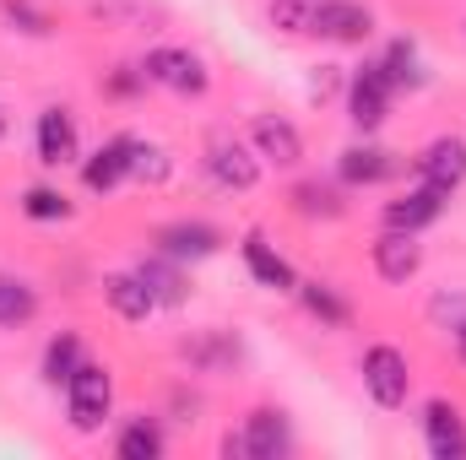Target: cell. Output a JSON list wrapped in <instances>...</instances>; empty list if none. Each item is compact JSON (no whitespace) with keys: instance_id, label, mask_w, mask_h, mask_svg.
I'll list each match as a JSON object with an SVG mask.
<instances>
[{"instance_id":"6da1fadb","label":"cell","mask_w":466,"mask_h":460,"mask_svg":"<svg viewBox=\"0 0 466 460\" xmlns=\"http://www.w3.org/2000/svg\"><path fill=\"white\" fill-rule=\"evenodd\" d=\"M109 406H115V379H109V368H98V363L82 357V368L66 379V417H71V428H76V434H98L104 417H109Z\"/></svg>"},{"instance_id":"7a4b0ae2","label":"cell","mask_w":466,"mask_h":460,"mask_svg":"<svg viewBox=\"0 0 466 460\" xmlns=\"http://www.w3.org/2000/svg\"><path fill=\"white\" fill-rule=\"evenodd\" d=\"M141 76H147V82H157V87H168V93H179V98H201V93L212 87L207 60H201V55H190V49H179V44L147 49Z\"/></svg>"},{"instance_id":"3957f363","label":"cell","mask_w":466,"mask_h":460,"mask_svg":"<svg viewBox=\"0 0 466 460\" xmlns=\"http://www.w3.org/2000/svg\"><path fill=\"white\" fill-rule=\"evenodd\" d=\"M228 455H249V460H282L293 450V428H288V412L277 406H260L244 417V434L238 439H223Z\"/></svg>"},{"instance_id":"277c9868","label":"cell","mask_w":466,"mask_h":460,"mask_svg":"<svg viewBox=\"0 0 466 460\" xmlns=\"http://www.w3.org/2000/svg\"><path fill=\"white\" fill-rule=\"evenodd\" d=\"M363 390L374 395V406H385V412H396V406H407V390H412V374H407V357L396 352V346H369L363 352Z\"/></svg>"},{"instance_id":"5b68a950","label":"cell","mask_w":466,"mask_h":460,"mask_svg":"<svg viewBox=\"0 0 466 460\" xmlns=\"http://www.w3.org/2000/svg\"><path fill=\"white\" fill-rule=\"evenodd\" d=\"M309 33L315 38H331V44H363L374 33V11L358 5V0H315Z\"/></svg>"},{"instance_id":"8992f818","label":"cell","mask_w":466,"mask_h":460,"mask_svg":"<svg viewBox=\"0 0 466 460\" xmlns=\"http://www.w3.org/2000/svg\"><path fill=\"white\" fill-rule=\"evenodd\" d=\"M390 76H385V65H363L358 76L348 82V115L352 125L369 135V130H380L385 125V109H390Z\"/></svg>"},{"instance_id":"52a82bcc","label":"cell","mask_w":466,"mask_h":460,"mask_svg":"<svg viewBox=\"0 0 466 460\" xmlns=\"http://www.w3.org/2000/svg\"><path fill=\"white\" fill-rule=\"evenodd\" d=\"M418 179L423 185H434V190H461L466 185V141L461 135H434L429 146H423V157H418Z\"/></svg>"},{"instance_id":"ba28073f","label":"cell","mask_w":466,"mask_h":460,"mask_svg":"<svg viewBox=\"0 0 466 460\" xmlns=\"http://www.w3.org/2000/svg\"><path fill=\"white\" fill-rule=\"evenodd\" d=\"M423 445L434 460H461L466 455V423L456 401H429L423 406Z\"/></svg>"},{"instance_id":"9c48e42d","label":"cell","mask_w":466,"mask_h":460,"mask_svg":"<svg viewBox=\"0 0 466 460\" xmlns=\"http://www.w3.org/2000/svg\"><path fill=\"white\" fill-rule=\"evenodd\" d=\"M418 265H423V244H418V233H401V228L380 233V244H374V271H380L385 282H412Z\"/></svg>"},{"instance_id":"30bf717a","label":"cell","mask_w":466,"mask_h":460,"mask_svg":"<svg viewBox=\"0 0 466 460\" xmlns=\"http://www.w3.org/2000/svg\"><path fill=\"white\" fill-rule=\"evenodd\" d=\"M445 190H434V185H418V190H407L401 201H390L385 206V228H401V233H418L429 228V223H440L445 217Z\"/></svg>"},{"instance_id":"8fae6325","label":"cell","mask_w":466,"mask_h":460,"mask_svg":"<svg viewBox=\"0 0 466 460\" xmlns=\"http://www.w3.org/2000/svg\"><path fill=\"white\" fill-rule=\"evenodd\" d=\"M76 152H82V135H76L71 109H44L38 115V163L60 168V163H76Z\"/></svg>"},{"instance_id":"7c38bea8","label":"cell","mask_w":466,"mask_h":460,"mask_svg":"<svg viewBox=\"0 0 466 460\" xmlns=\"http://www.w3.org/2000/svg\"><path fill=\"white\" fill-rule=\"evenodd\" d=\"M249 135H255V152H260V157H271L277 168H293V163H304V135H299L288 119L260 115L255 125H249Z\"/></svg>"},{"instance_id":"4fadbf2b","label":"cell","mask_w":466,"mask_h":460,"mask_svg":"<svg viewBox=\"0 0 466 460\" xmlns=\"http://www.w3.org/2000/svg\"><path fill=\"white\" fill-rule=\"evenodd\" d=\"M82 179H87V190H98V195H109L115 185H125V179H130V135L104 141V146L82 163Z\"/></svg>"},{"instance_id":"5bb4252c","label":"cell","mask_w":466,"mask_h":460,"mask_svg":"<svg viewBox=\"0 0 466 460\" xmlns=\"http://www.w3.org/2000/svg\"><path fill=\"white\" fill-rule=\"evenodd\" d=\"M157 249L174 255V260H207V255L223 249V233L212 228V223H168V228L157 233Z\"/></svg>"},{"instance_id":"9a60e30c","label":"cell","mask_w":466,"mask_h":460,"mask_svg":"<svg viewBox=\"0 0 466 460\" xmlns=\"http://www.w3.org/2000/svg\"><path fill=\"white\" fill-rule=\"evenodd\" d=\"M244 265H249V276H255L260 287H271V293H293V287H299L293 265H288L260 233H244Z\"/></svg>"},{"instance_id":"2e32d148","label":"cell","mask_w":466,"mask_h":460,"mask_svg":"<svg viewBox=\"0 0 466 460\" xmlns=\"http://www.w3.org/2000/svg\"><path fill=\"white\" fill-rule=\"evenodd\" d=\"M207 168H212V179L228 185V190H255V179H260V163H255L238 141H212Z\"/></svg>"},{"instance_id":"e0dca14e","label":"cell","mask_w":466,"mask_h":460,"mask_svg":"<svg viewBox=\"0 0 466 460\" xmlns=\"http://www.w3.org/2000/svg\"><path fill=\"white\" fill-rule=\"evenodd\" d=\"M337 174H342L348 185H380V179L396 174V157H390L385 146H348L342 163H337Z\"/></svg>"},{"instance_id":"ac0fdd59","label":"cell","mask_w":466,"mask_h":460,"mask_svg":"<svg viewBox=\"0 0 466 460\" xmlns=\"http://www.w3.org/2000/svg\"><path fill=\"white\" fill-rule=\"evenodd\" d=\"M33 315H38V293L22 276H5L0 271V331H22Z\"/></svg>"},{"instance_id":"d6986e66","label":"cell","mask_w":466,"mask_h":460,"mask_svg":"<svg viewBox=\"0 0 466 460\" xmlns=\"http://www.w3.org/2000/svg\"><path fill=\"white\" fill-rule=\"evenodd\" d=\"M104 293H109L115 315H125V320H147V315L157 309V298L147 293V282H141L136 271H125V276H109V282H104Z\"/></svg>"},{"instance_id":"ffe728a7","label":"cell","mask_w":466,"mask_h":460,"mask_svg":"<svg viewBox=\"0 0 466 460\" xmlns=\"http://www.w3.org/2000/svg\"><path fill=\"white\" fill-rule=\"evenodd\" d=\"M136 276L147 282V293H152L157 304H185V276H179V260H174V255H163V260H141Z\"/></svg>"},{"instance_id":"44dd1931","label":"cell","mask_w":466,"mask_h":460,"mask_svg":"<svg viewBox=\"0 0 466 460\" xmlns=\"http://www.w3.org/2000/svg\"><path fill=\"white\" fill-rule=\"evenodd\" d=\"M115 455L119 460H157L163 455V428L147 423V417H136V423L115 439Z\"/></svg>"},{"instance_id":"7402d4cb","label":"cell","mask_w":466,"mask_h":460,"mask_svg":"<svg viewBox=\"0 0 466 460\" xmlns=\"http://www.w3.org/2000/svg\"><path fill=\"white\" fill-rule=\"evenodd\" d=\"M76 368H82V342H76L71 331L44 346V379H49V385H66Z\"/></svg>"},{"instance_id":"603a6c76","label":"cell","mask_w":466,"mask_h":460,"mask_svg":"<svg viewBox=\"0 0 466 460\" xmlns=\"http://www.w3.org/2000/svg\"><path fill=\"white\" fill-rule=\"evenodd\" d=\"M385 76H390V87H423V71H418V49L407 44V38H396L390 49H385Z\"/></svg>"},{"instance_id":"cb8c5ba5","label":"cell","mask_w":466,"mask_h":460,"mask_svg":"<svg viewBox=\"0 0 466 460\" xmlns=\"http://www.w3.org/2000/svg\"><path fill=\"white\" fill-rule=\"evenodd\" d=\"M22 212H27L33 223H66V217H71V201H66L60 190H49V185H33V190L22 195Z\"/></svg>"},{"instance_id":"d4e9b609","label":"cell","mask_w":466,"mask_h":460,"mask_svg":"<svg viewBox=\"0 0 466 460\" xmlns=\"http://www.w3.org/2000/svg\"><path fill=\"white\" fill-rule=\"evenodd\" d=\"M130 179H152V185H163V179H168V157H163V146L130 135Z\"/></svg>"},{"instance_id":"484cf974","label":"cell","mask_w":466,"mask_h":460,"mask_svg":"<svg viewBox=\"0 0 466 460\" xmlns=\"http://www.w3.org/2000/svg\"><path fill=\"white\" fill-rule=\"evenodd\" d=\"M299 293H304V309H309V315H320L326 325H348V304H342L326 282H299Z\"/></svg>"},{"instance_id":"4316f807","label":"cell","mask_w":466,"mask_h":460,"mask_svg":"<svg viewBox=\"0 0 466 460\" xmlns=\"http://www.w3.org/2000/svg\"><path fill=\"white\" fill-rule=\"evenodd\" d=\"M293 206H299L304 217H337V212H342L337 190H320V185H299V190H293Z\"/></svg>"},{"instance_id":"83f0119b","label":"cell","mask_w":466,"mask_h":460,"mask_svg":"<svg viewBox=\"0 0 466 460\" xmlns=\"http://www.w3.org/2000/svg\"><path fill=\"white\" fill-rule=\"evenodd\" d=\"M309 11H315V0H277L271 5V22L288 27V33H309Z\"/></svg>"},{"instance_id":"f1b7e54d","label":"cell","mask_w":466,"mask_h":460,"mask_svg":"<svg viewBox=\"0 0 466 460\" xmlns=\"http://www.w3.org/2000/svg\"><path fill=\"white\" fill-rule=\"evenodd\" d=\"M429 315H434L440 325H451V331L466 325V293H440V298L429 304Z\"/></svg>"},{"instance_id":"f546056e","label":"cell","mask_w":466,"mask_h":460,"mask_svg":"<svg viewBox=\"0 0 466 460\" xmlns=\"http://www.w3.org/2000/svg\"><path fill=\"white\" fill-rule=\"evenodd\" d=\"M5 11H11V22H16L22 33H33V38H44V33H49V16H44V11H33L27 0H5Z\"/></svg>"},{"instance_id":"4dcf8cb0","label":"cell","mask_w":466,"mask_h":460,"mask_svg":"<svg viewBox=\"0 0 466 460\" xmlns=\"http://www.w3.org/2000/svg\"><path fill=\"white\" fill-rule=\"evenodd\" d=\"M451 336H456V352H461V357H466V325H456Z\"/></svg>"},{"instance_id":"1f68e13d","label":"cell","mask_w":466,"mask_h":460,"mask_svg":"<svg viewBox=\"0 0 466 460\" xmlns=\"http://www.w3.org/2000/svg\"><path fill=\"white\" fill-rule=\"evenodd\" d=\"M0 135H5V109H0Z\"/></svg>"}]
</instances>
